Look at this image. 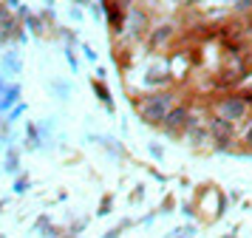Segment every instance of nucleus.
Masks as SVG:
<instances>
[{
	"label": "nucleus",
	"mask_w": 252,
	"mask_h": 238,
	"mask_svg": "<svg viewBox=\"0 0 252 238\" xmlns=\"http://www.w3.org/2000/svg\"><path fill=\"white\" fill-rule=\"evenodd\" d=\"M164 128L170 134H179V128H187V108H170L167 119H164Z\"/></svg>",
	"instance_id": "3"
},
{
	"label": "nucleus",
	"mask_w": 252,
	"mask_h": 238,
	"mask_svg": "<svg viewBox=\"0 0 252 238\" xmlns=\"http://www.w3.org/2000/svg\"><path fill=\"white\" fill-rule=\"evenodd\" d=\"M218 113L227 119V122H238L247 116V102L241 100V97H227V100L218 102Z\"/></svg>",
	"instance_id": "2"
},
{
	"label": "nucleus",
	"mask_w": 252,
	"mask_h": 238,
	"mask_svg": "<svg viewBox=\"0 0 252 238\" xmlns=\"http://www.w3.org/2000/svg\"><path fill=\"white\" fill-rule=\"evenodd\" d=\"M213 134H216L218 139L224 142V139H229V134H232V125H229L227 119L221 116V119H216V122H213Z\"/></svg>",
	"instance_id": "4"
},
{
	"label": "nucleus",
	"mask_w": 252,
	"mask_h": 238,
	"mask_svg": "<svg viewBox=\"0 0 252 238\" xmlns=\"http://www.w3.org/2000/svg\"><path fill=\"white\" fill-rule=\"evenodd\" d=\"M247 142L252 145V125H250V131H247Z\"/></svg>",
	"instance_id": "5"
},
{
	"label": "nucleus",
	"mask_w": 252,
	"mask_h": 238,
	"mask_svg": "<svg viewBox=\"0 0 252 238\" xmlns=\"http://www.w3.org/2000/svg\"><path fill=\"white\" fill-rule=\"evenodd\" d=\"M139 113H142V119L150 125H159L167 119V113H170V97H150V100H145L142 105H139Z\"/></svg>",
	"instance_id": "1"
}]
</instances>
